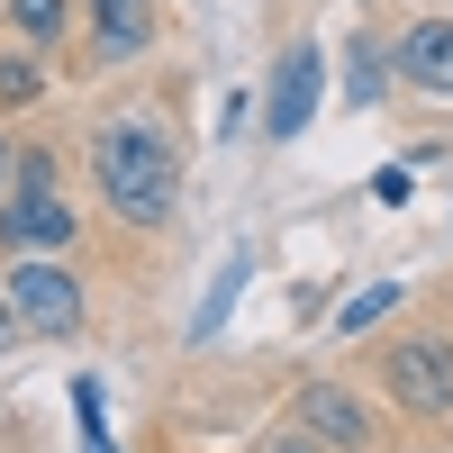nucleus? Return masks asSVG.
<instances>
[{
  "label": "nucleus",
  "mask_w": 453,
  "mask_h": 453,
  "mask_svg": "<svg viewBox=\"0 0 453 453\" xmlns=\"http://www.w3.org/2000/svg\"><path fill=\"white\" fill-rule=\"evenodd\" d=\"M10 27L27 46H64L73 36V0H10Z\"/></svg>",
  "instance_id": "1a4fd4ad"
},
{
  "label": "nucleus",
  "mask_w": 453,
  "mask_h": 453,
  "mask_svg": "<svg viewBox=\"0 0 453 453\" xmlns=\"http://www.w3.org/2000/svg\"><path fill=\"white\" fill-rule=\"evenodd\" d=\"M0 191H10V136H0Z\"/></svg>",
  "instance_id": "2eb2a0df"
},
{
  "label": "nucleus",
  "mask_w": 453,
  "mask_h": 453,
  "mask_svg": "<svg viewBox=\"0 0 453 453\" xmlns=\"http://www.w3.org/2000/svg\"><path fill=\"white\" fill-rule=\"evenodd\" d=\"M273 453H326V444H318L309 426H299V418H290V426H273Z\"/></svg>",
  "instance_id": "ddd939ff"
},
{
  "label": "nucleus",
  "mask_w": 453,
  "mask_h": 453,
  "mask_svg": "<svg viewBox=\"0 0 453 453\" xmlns=\"http://www.w3.org/2000/svg\"><path fill=\"white\" fill-rule=\"evenodd\" d=\"M399 73H408L418 91L453 100V19H426V27H408V36H399Z\"/></svg>",
  "instance_id": "0eeeda50"
},
{
  "label": "nucleus",
  "mask_w": 453,
  "mask_h": 453,
  "mask_svg": "<svg viewBox=\"0 0 453 453\" xmlns=\"http://www.w3.org/2000/svg\"><path fill=\"white\" fill-rule=\"evenodd\" d=\"M46 91V64H27V55H0V109H19Z\"/></svg>",
  "instance_id": "f8f14e48"
},
{
  "label": "nucleus",
  "mask_w": 453,
  "mask_h": 453,
  "mask_svg": "<svg viewBox=\"0 0 453 453\" xmlns=\"http://www.w3.org/2000/svg\"><path fill=\"white\" fill-rule=\"evenodd\" d=\"M0 245H10V254H73V209L55 191L46 155L19 164V191H10V209H0Z\"/></svg>",
  "instance_id": "7ed1b4c3"
},
{
  "label": "nucleus",
  "mask_w": 453,
  "mask_h": 453,
  "mask_svg": "<svg viewBox=\"0 0 453 453\" xmlns=\"http://www.w3.org/2000/svg\"><path fill=\"white\" fill-rule=\"evenodd\" d=\"M91 36L109 64H127L145 36H155V0H91Z\"/></svg>",
  "instance_id": "6e6552de"
},
{
  "label": "nucleus",
  "mask_w": 453,
  "mask_h": 453,
  "mask_svg": "<svg viewBox=\"0 0 453 453\" xmlns=\"http://www.w3.org/2000/svg\"><path fill=\"white\" fill-rule=\"evenodd\" d=\"M318 46H290L281 55V73H273V91H263V136H309V119H318Z\"/></svg>",
  "instance_id": "39448f33"
},
{
  "label": "nucleus",
  "mask_w": 453,
  "mask_h": 453,
  "mask_svg": "<svg viewBox=\"0 0 453 453\" xmlns=\"http://www.w3.org/2000/svg\"><path fill=\"white\" fill-rule=\"evenodd\" d=\"M0 299H10V318L36 326V335H73L82 326V281H73L64 254H19L10 273H0Z\"/></svg>",
  "instance_id": "f03ea898"
},
{
  "label": "nucleus",
  "mask_w": 453,
  "mask_h": 453,
  "mask_svg": "<svg viewBox=\"0 0 453 453\" xmlns=\"http://www.w3.org/2000/svg\"><path fill=\"white\" fill-rule=\"evenodd\" d=\"M381 372H390V399L408 408V418H444V408H453V345H435V335L390 345Z\"/></svg>",
  "instance_id": "20e7f679"
},
{
  "label": "nucleus",
  "mask_w": 453,
  "mask_h": 453,
  "mask_svg": "<svg viewBox=\"0 0 453 453\" xmlns=\"http://www.w3.org/2000/svg\"><path fill=\"white\" fill-rule=\"evenodd\" d=\"M73 418H82V453H119V435L100 418V381H73Z\"/></svg>",
  "instance_id": "9b49d317"
},
{
  "label": "nucleus",
  "mask_w": 453,
  "mask_h": 453,
  "mask_svg": "<svg viewBox=\"0 0 453 453\" xmlns=\"http://www.w3.org/2000/svg\"><path fill=\"white\" fill-rule=\"evenodd\" d=\"M91 181H100V209L109 218L164 226L173 200H181V155H173V136L155 119L119 109V119H100V136H91Z\"/></svg>",
  "instance_id": "f257e3e1"
},
{
  "label": "nucleus",
  "mask_w": 453,
  "mask_h": 453,
  "mask_svg": "<svg viewBox=\"0 0 453 453\" xmlns=\"http://www.w3.org/2000/svg\"><path fill=\"white\" fill-rule=\"evenodd\" d=\"M408 299V281H372L363 299H345V309H335V335H363V326H381L390 309Z\"/></svg>",
  "instance_id": "9d476101"
},
{
  "label": "nucleus",
  "mask_w": 453,
  "mask_h": 453,
  "mask_svg": "<svg viewBox=\"0 0 453 453\" xmlns=\"http://www.w3.org/2000/svg\"><path fill=\"white\" fill-rule=\"evenodd\" d=\"M290 418L309 426L326 453H363V444H372V418H363V399H354V390H335V381H309Z\"/></svg>",
  "instance_id": "423d86ee"
},
{
  "label": "nucleus",
  "mask_w": 453,
  "mask_h": 453,
  "mask_svg": "<svg viewBox=\"0 0 453 453\" xmlns=\"http://www.w3.org/2000/svg\"><path fill=\"white\" fill-rule=\"evenodd\" d=\"M10 335H19V318H10V299H0V354H10Z\"/></svg>",
  "instance_id": "4468645a"
}]
</instances>
